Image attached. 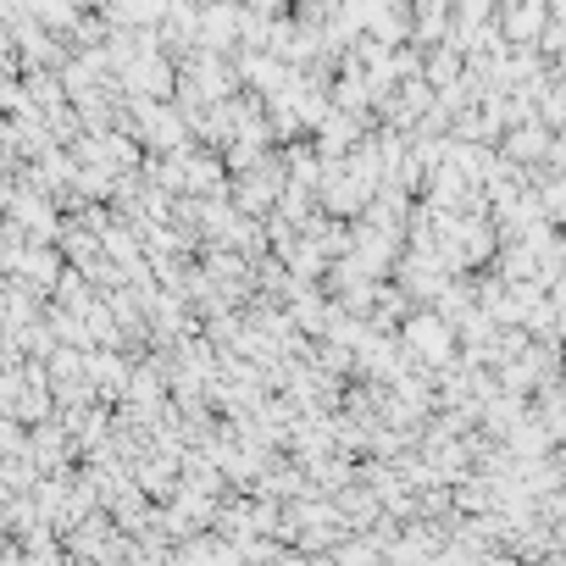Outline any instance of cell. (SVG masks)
I'll use <instances>...</instances> for the list:
<instances>
[{"label":"cell","mask_w":566,"mask_h":566,"mask_svg":"<svg viewBox=\"0 0 566 566\" xmlns=\"http://www.w3.org/2000/svg\"><path fill=\"white\" fill-rule=\"evenodd\" d=\"M395 339H400V350H406L411 367L439 373L444 361H455V328H450L433 306H411V312L395 323Z\"/></svg>","instance_id":"obj_1"},{"label":"cell","mask_w":566,"mask_h":566,"mask_svg":"<svg viewBox=\"0 0 566 566\" xmlns=\"http://www.w3.org/2000/svg\"><path fill=\"white\" fill-rule=\"evenodd\" d=\"M277 189H283V156H277V145H272L255 167L228 172V200H233V211H244V217H266L272 200H277Z\"/></svg>","instance_id":"obj_2"},{"label":"cell","mask_w":566,"mask_h":566,"mask_svg":"<svg viewBox=\"0 0 566 566\" xmlns=\"http://www.w3.org/2000/svg\"><path fill=\"white\" fill-rule=\"evenodd\" d=\"M400 244H406L400 228H373V222H361V217L350 222V255H356V266H361L367 277H389Z\"/></svg>","instance_id":"obj_3"},{"label":"cell","mask_w":566,"mask_h":566,"mask_svg":"<svg viewBox=\"0 0 566 566\" xmlns=\"http://www.w3.org/2000/svg\"><path fill=\"white\" fill-rule=\"evenodd\" d=\"M239 23H244V0H200L195 18V45L200 51H233L239 45Z\"/></svg>","instance_id":"obj_4"},{"label":"cell","mask_w":566,"mask_h":566,"mask_svg":"<svg viewBox=\"0 0 566 566\" xmlns=\"http://www.w3.org/2000/svg\"><path fill=\"white\" fill-rule=\"evenodd\" d=\"M184 195H228V167L206 145H184Z\"/></svg>","instance_id":"obj_5"},{"label":"cell","mask_w":566,"mask_h":566,"mask_svg":"<svg viewBox=\"0 0 566 566\" xmlns=\"http://www.w3.org/2000/svg\"><path fill=\"white\" fill-rule=\"evenodd\" d=\"M411 7V29H406V40L417 45V51H428V45H439L444 40V29H450V0H406Z\"/></svg>","instance_id":"obj_6"},{"label":"cell","mask_w":566,"mask_h":566,"mask_svg":"<svg viewBox=\"0 0 566 566\" xmlns=\"http://www.w3.org/2000/svg\"><path fill=\"white\" fill-rule=\"evenodd\" d=\"M67 261H62V250L56 244H23L18 250V261H12V272H23L34 290H45L51 295V283H56V272H62Z\"/></svg>","instance_id":"obj_7"},{"label":"cell","mask_w":566,"mask_h":566,"mask_svg":"<svg viewBox=\"0 0 566 566\" xmlns=\"http://www.w3.org/2000/svg\"><path fill=\"white\" fill-rule=\"evenodd\" d=\"M101 18L112 29H156L161 12H167V0H95Z\"/></svg>","instance_id":"obj_8"},{"label":"cell","mask_w":566,"mask_h":566,"mask_svg":"<svg viewBox=\"0 0 566 566\" xmlns=\"http://www.w3.org/2000/svg\"><path fill=\"white\" fill-rule=\"evenodd\" d=\"M95 295H101V290H95V283H90V277H84V272L67 261V266L56 272V283H51V295H45V301H56V306H67V312H84Z\"/></svg>","instance_id":"obj_9"},{"label":"cell","mask_w":566,"mask_h":566,"mask_svg":"<svg viewBox=\"0 0 566 566\" xmlns=\"http://www.w3.org/2000/svg\"><path fill=\"white\" fill-rule=\"evenodd\" d=\"M78 323H84V339H90V345H117V350H123V328H117V317L106 312L101 295L78 312Z\"/></svg>","instance_id":"obj_10"},{"label":"cell","mask_w":566,"mask_h":566,"mask_svg":"<svg viewBox=\"0 0 566 566\" xmlns=\"http://www.w3.org/2000/svg\"><path fill=\"white\" fill-rule=\"evenodd\" d=\"M533 51H538L544 62H560V51H566V18H549V23L538 29V40H533Z\"/></svg>","instance_id":"obj_11"}]
</instances>
